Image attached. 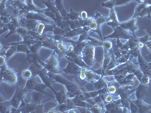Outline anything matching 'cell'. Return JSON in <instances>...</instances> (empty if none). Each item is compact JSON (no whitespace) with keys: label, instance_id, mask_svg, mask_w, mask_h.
Segmentation results:
<instances>
[{"label":"cell","instance_id":"cell-22","mask_svg":"<svg viewBox=\"0 0 151 113\" xmlns=\"http://www.w3.org/2000/svg\"><path fill=\"white\" fill-rule=\"evenodd\" d=\"M93 85H94V89L95 90H101L104 88H106L107 87L108 85V82L106 81V79H104V77H101L100 79H98V81H96L95 82L93 83Z\"/></svg>","mask_w":151,"mask_h":113},{"label":"cell","instance_id":"cell-46","mask_svg":"<svg viewBox=\"0 0 151 113\" xmlns=\"http://www.w3.org/2000/svg\"><path fill=\"white\" fill-rule=\"evenodd\" d=\"M11 113H22V112H21V110L19 109H15L13 108V110H12V112Z\"/></svg>","mask_w":151,"mask_h":113},{"label":"cell","instance_id":"cell-19","mask_svg":"<svg viewBox=\"0 0 151 113\" xmlns=\"http://www.w3.org/2000/svg\"><path fill=\"white\" fill-rule=\"evenodd\" d=\"M63 3H64V2H63V1H60V0H55V4L56 8L58 9V11L60 12V14H61V16L63 17L64 20L67 21V20H69L68 12L65 10Z\"/></svg>","mask_w":151,"mask_h":113},{"label":"cell","instance_id":"cell-14","mask_svg":"<svg viewBox=\"0 0 151 113\" xmlns=\"http://www.w3.org/2000/svg\"><path fill=\"white\" fill-rule=\"evenodd\" d=\"M52 92L55 94V98L56 99V101L58 102V105L63 104L67 102V99H68V96H67V93L66 89H63L60 91H57L55 89L52 90Z\"/></svg>","mask_w":151,"mask_h":113},{"label":"cell","instance_id":"cell-7","mask_svg":"<svg viewBox=\"0 0 151 113\" xmlns=\"http://www.w3.org/2000/svg\"><path fill=\"white\" fill-rule=\"evenodd\" d=\"M76 109L78 108L75 106L74 103L73 102L72 99L71 98H68L65 103L58 105L56 107L52 109H50L48 113H64L66 112L69 111V110Z\"/></svg>","mask_w":151,"mask_h":113},{"label":"cell","instance_id":"cell-48","mask_svg":"<svg viewBox=\"0 0 151 113\" xmlns=\"http://www.w3.org/2000/svg\"><path fill=\"white\" fill-rule=\"evenodd\" d=\"M147 113H151V109L150 110V111L149 112H148Z\"/></svg>","mask_w":151,"mask_h":113},{"label":"cell","instance_id":"cell-40","mask_svg":"<svg viewBox=\"0 0 151 113\" xmlns=\"http://www.w3.org/2000/svg\"><path fill=\"white\" fill-rule=\"evenodd\" d=\"M132 1L130 0H128V1H124V0H116V4L115 6H120V5H126V4L129 3Z\"/></svg>","mask_w":151,"mask_h":113},{"label":"cell","instance_id":"cell-17","mask_svg":"<svg viewBox=\"0 0 151 113\" xmlns=\"http://www.w3.org/2000/svg\"><path fill=\"white\" fill-rule=\"evenodd\" d=\"M147 92V85L140 83L139 85L135 88V99H143Z\"/></svg>","mask_w":151,"mask_h":113},{"label":"cell","instance_id":"cell-37","mask_svg":"<svg viewBox=\"0 0 151 113\" xmlns=\"http://www.w3.org/2000/svg\"><path fill=\"white\" fill-rule=\"evenodd\" d=\"M45 23H42V22L39 23L36 33H37V34L39 35V36H43V35H44V31H45Z\"/></svg>","mask_w":151,"mask_h":113},{"label":"cell","instance_id":"cell-43","mask_svg":"<svg viewBox=\"0 0 151 113\" xmlns=\"http://www.w3.org/2000/svg\"><path fill=\"white\" fill-rule=\"evenodd\" d=\"M6 64H7L6 57L5 56V55H1V56H0V66L5 65Z\"/></svg>","mask_w":151,"mask_h":113},{"label":"cell","instance_id":"cell-35","mask_svg":"<svg viewBox=\"0 0 151 113\" xmlns=\"http://www.w3.org/2000/svg\"><path fill=\"white\" fill-rule=\"evenodd\" d=\"M109 19H110V21H113V22H116L119 23L118 20V17H117V14H116V12L115 10V8L110 11V15H109Z\"/></svg>","mask_w":151,"mask_h":113},{"label":"cell","instance_id":"cell-26","mask_svg":"<svg viewBox=\"0 0 151 113\" xmlns=\"http://www.w3.org/2000/svg\"><path fill=\"white\" fill-rule=\"evenodd\" d=\"M88 111L91 113H104V107H102L99 103H94L91 105Z\"/></svg>","mask_w":151,"mask_h":113},{"label":"cell","instance_id":"cell-9","mask_svg":"<svg viewBox=\"0 0 151 113\" xmlns=\"http://www.w3.org/2000/svg\"><path fill=\"white\" fill-rule=\"evenodd\" d=\"M123 107L121 105L120 99L114 100L112 103L104 105V113H122Z\"/></svg>","mask_w":151,"mask_h":113},{"label":"cell","instance_id":"cell-38","mask_svg":"<svg viewBox=\"0 0 151 113\" xmlns=\"http://www.w3.org/2000/svg\"><path fill=\"white\" fill-rule=\"evenodd\" d=\"M150 78L148 75H144L142 76V78H141V82H140V83L145 84V85L151 86L150 84Z\"/></svg>","mask_w":151,"mask_h":113},{"label":"cell","instance_id":"cell-20","mask_svg":"<svg viewBox=\"0 0 151 113\" xmlns=\"http://www.w3.org/2000/svg\"><path fill=\"white\" fill-rule=\"evenodd\" d=\"M72 100L74 103V104H75V106H76L77 108L78 107H79H79H83V108H86L87 109H88L91 107V105H92L89 102L86 101V100H83V99H80L77 96H76L75 97L72 98Z\"/></svg>","mask_w":151,"mask_h":113},{"label":"cell","instance_id":"cell-28","mask_svg":"<svg viewBox=\"0 0 151 113\" xmlns=\"http://www.w3.org/2000/svg\"><path fill=\"white\" fill-rule=\"evenodd\" d=\"M52 33H53L54 36H66V34L67 33V31L64 29H61L59 26H56L55 24L53 25V29H52Z\"/></svg>","mask_w":151,"mask_h":113},{"label":"cell","instance_id":"cell-16","mask_svg":"<svg viewBox=\"0 0 151 113\" xmlns=\"http://www.w3.org/2000/svg\"><path fill=\"white\" fill-rule=\"evenodd\" d=\"M86 82L92 83V84L94 82H95L96 81H98V79H100V78L101 77V75H98V74H97L96 72H94V70L92 69H87L86 72Z\"/></svg>","mask_w":151,"mask_h":113},{"label":"cell","instance_id":"cell-36","mask_svg":"<svg viewBox=\"0 0 151 113\" xmlns=\"http://www.w3.org/2000/svg\"><path fill=\"white\" fill-rule=\"evenodd\" d=\"M104 50L105 51H107L110 52L112 49H113V42L111 41H109V40H104L103 41V46Z\"/></svg>","mask_w":151,"mask_h":113},{"label":"cell","instance_id":"cell-34","mask_svg":"<svg viewBox=\"0 0 151 113\" xmlns=\"http://www.w3.org/2000/svg\"><path fill=\"white\" fill-rule=\"evenodd\" d=\"M21 76H22L23 79H26V80L27 81L29 80V79H31V78L33 77V75L32 71H31L29 68H27L26 69H24V70L22 71V72H21Z\"/></svg>","mask_w":151,"mask_h":113},{"label":"cell","instance_id":"cell-30","mask_svg":"<svg viewBox=\"0 0 151 113\" xmlns=\"http://www.w3.org/2000/svg\"><path fill=\"white\" fill-rule=\"evenodd\" d=\"M17 52H21V53H25L27 55H29L31 54L30 50L29 47L24 44H17Z\"/></svg>","mask_w":151,"mask_h":113},{"label":"cell","instance_id":"cell-10","mask_svg":"<svg viewBox=\"0 0 151 113\" xmlns=\"http://www.w3.org/2000/svg\"><path fill=\"white\" fill-rule=\"evenodd\" d=\"M37 76L40 78V80L42 81V82L44 83L48 88H50L52 91L54 89L53 87H52V84H53L55 82L52 79V78L50 77V75H48V71H47L45 68H42V69H40V70L39 71Z\"/></svg>","mask_w":151,"mask_h":113},{"label":"cell","instance_id":"cell-44","mask_svg":"<svg viewBox=\"0 0 151 113\" xmlns=\"http://www.w3.org/2000/svg\"><path fill=\"white\" fill-rule=\"evenodd\" d=\"M146 11L148 18H151V5H147Z\"/></svg>","mask_w":151,"mask_h":113},{"label":"cell","instance_id":"cell-8","mask_svg":"<svg viewBox=\"0 0 151 113\" xmlns=\"http://www.w3.org/2000/svg\"><path fill=\"white\" fill-rule=\"evenodd\" d=\"M137 17H132V18L129 19V21L120 23L119 26L123 29H125V30L132 33L133 36H135L134 33H135L136 31H140L139 27L137 25Z\"/></svg>","mask_w":151,"mask_h":113},{"label":"cell","instance_id":"cell-18","mask_svg":"<svg viewBox=\"0 0 151 113\" xmlns=\"http://www.w3.org/2000/svg\"><path fill=\"white\" fill-rule=\"evenodd\" d=\"M9 46L7 49H5L3 51V49L1 50V55H5L6 57V60H9L12 56H14L16 53H17V45H8Z\"/></svg>","mask_w":151,"mask_h":113},{"label":"cell","instance_id":"cell-4","mask_svg":"<svg viewBox=\"0 0 151 113\" xmlns=\"http://www.w3.org/2000/svg\"><path fill=\"white\" fill-rule=\"evenodd\" d=\"M95 48H96V47L91 45V43L89 42L88 45L85 47L82 55H81V57H82L83 61L85 62V64L90 68H91L94 65V64L96 63V60H95Z\"/></svg>","mask_w":151,"mask_h":113},{"label":"cell","instance_id":"cell-23","mask_svg":"<svg viewBox=\"0 0 151 113\" xmlns=\"http://www.w3.org/2000/svg\"><path fill=\"white\" fill-rule=\"evenodd\" d=\"M45 97H46V96L43 95L41 93L37 92V91H32V103L36 105L42 104V100Z\"/></svg>","mask_w":151,"mask_h":113},{"label":"cell","instance_id":"cell-1","mask_svg":"<svg viewBox=\"0 0 151 113\" xmlns=\"http://www.w3.org/2000/svg\"><path fill=\"white\" fill-rule=\"evenodd\" d=\"M48 75H50V77L55 81V82H58L64 86L66 91H67V96H68L69 98L72 99V98L75 97L76 96L79 95V94L84 92L83 91V88L79 87L76 83L69 81L62 74L55 75V74H52L48 72Z\"/></svg>","mask_w":151,"mask_h":113},{"label":"cell","instance_id":"cell-45","mask_svg":"<svg viewBox=\"0 0 151 113\" xmlns=\"http://www.w3.org/2000/svg\"><path fill=\"white\" fill-rule=\"evenodd\" d=\"M144 45H145L147 47L148 50H149V51L151 52V41H150V40H149V41H147V42L145 43Z\"/></svg>","mask_w":151,"mask_h":113},{"label":"cell","instance_id":"cell-31","mask_svg":"<svg viewBox=\"0 0 151 113\" xmlns=\"http://www.w3.org/2000/svg\"><path fill=\"white\" fill-rule=\"evenodd\" d=\"M68 18L70 21H76L80 19V12H76L70 9V12H68Z\"/></svg>","mask_w":151,"mask_h":113},{"label":"cell","instance_id":"cell-49","mask_svg":"<svg viewBox=\"0 0 151 113\" xmlns=\"http://www.w3.org/2000/svg\"><path fill=\"white\" fill-rule=\"evenodd\" d=\"M149 40H150V41H151V36H150V39Z\"/></svg>","mask_w":151,"mask_h":113},{"label":"cell","instance_id":"cell-47","mask_svg":"<svg viewBox=\"0 0 151 113\" xmlns=\"http://www.w3.org/2000/svg\"><path fill=\"white\" fill-rule=\"evenodd\" d=\"M64 113H76V109H71V110H69V111L66 112Z\"/></svg>","mask_w":151,"mask_h":113},{"label":"cell","instance_id":"cell-39","mask_svg":"<svg viewBox=\"0 0 151 113\" xmlns=\"http://www.w3.org/2000/svg\"><path fill=\"white\" fill-rule=\"evenodd\" d=\"M44 106L45 104H40L37 105L36 108L33 110L31 113H43L44 111H43V108H44Z\"/></svg>","mask_w":151,"mask_h":113},{"label":"cell","instance_id":"cell-2","mask_svg":"<svg viewBox=\"0 0 151 113\" xmlns=\"http://www.w3.org/2000/svg\"><path fill=\"white\" fill-rule=\"evenodd\" d=\"M59 55L55 51H53L46 60L42 63L41 65L50 73L55 75L63 74L64 72L62 71V69L59 66Z\"/></svg>","mask_w":151,"mask_h":113},{"label":"cell","instance_id":"cell-24","mask_svg":"<svg viewBox=\"0 0 151 113\" xmlns=\"http://www.w3.org/2000/svg\"><path fill=\"white\" fill-rule=\"evenodd\" d=\"M120 84L117 83L115 80L108 82V85H107V94L114 95L116 93L117 90L119 87Z\"/></svg>","mask_w":151,"mask_h":113},{"label":"cell","instance_id":"cell-5","mask_svg":"<svg viewBox=\"0 0 151 113\" xmlns=\"http://www.w3.org/2000/svg\"><path fill=\"white\" fill-rule=\"evenodd\" d=\"M132 36H133L129 32L125 30L122 28H121L120 26H118V27L114 29V31H113L111 34L104 37V40L112 39H119L122 40V41H128L129 39H130Z\"/></svg>","mask_w":151,"mask_h":113},{"label":"cell","instance_id":"cell-13","mask_svg":"<svg viewBox=\"0 0 151 113\" xmlns=\"http://www.w3.org/2000/svg\"><path fill=\"white\" fill-rule=\"evenodd\" d=\"M132 101L137 106V113H147L151 109V105L143 101V99H134Z\"/></svg>","mask_w":151,"mask_h":113},{"label":"cell","instance_id":"cell-27","mask_svg":"<svg viewBox=\"0 0 151 113\" xmlns=\"http://www.w3.org/2000/svg\"><path fill=\"white\" fill-rule=\"evenodd\" d=\"M42 48H43L42 42L41 41H38L36 44L29 47V50H30L31 53L33 54H40L39 52H40V50Z\"/></svg>","mask_w":151,"mask_h":113},{"label":"cell","instance_id":"cell-42","mask_svg":"<svg viewBox=\"0 0 151 113\" xmlns=\"http://www.w3.org/2000/svg\"><path fill=\"white\" fill-rule=\"evenodd\" d=\"M88 13L86 11H80V18L83 20V21H87L88 19Z\"/></svg>","mask_w":151,"mask_h":113},{"label":"cell","instance_id":"cell-25","mask_svg":"<svg viewBox=\"0 0 151 113\" xmlns=\"http://www.w3.org/2000/svg\"><path fill=\"white\" fill-rule=\"evenodd\" d=\"M38 83H39V82H38L36 76H33L31 79H29V80L27 81L26 84H25L24 87H25L26 89H27L28 91H33L35 87H36V85Z\"/></svg>","mask_w":151,"mask_h":113},{"label":"cell","instance_id":"cell-29","mask_svg":"<svg viewBox=\"0 0 151 113\" xmlns=\"http://www.w3.org/2000/svg\"><path fill=\"white\" fill-rule=\"evenodd\" d=\"M101 97L102 99V101H103L104 104H108V103H112L115 100L114 99V96L113 95H111V94H102L101 95Z\"/></svg>","mask_w":151,"mask_h":113},{"label":"cell","instance_id":"cell-6","mask_svg":"<svg viewBox=\"0 0 151 113\" xmlns=\"http://www.w3.org/2000/svg\"><path fill=\"white\" fill-rule=\"evenodd\" d=\"M1 82H5L10 85H15L17 83V72L13 69L9 68L3 72H1Z\"/></svg>","mask_w":151,"mask_h":113},{"label":"cell","instance_id":"cell-3","mask_svg":"<svg viewBox=\"0 0 151 113\" xmlns=\"http://www.w3.org/2000/svg\"><path fill=\"white\" fill-rule=\"evenodd\" d=\"M29 91L26 89L24 87H19V86H16L14 95L9 99V102H10L12 107L15 109H18L21 105L24 102V99H25Z\"/></svg>","mask_w":151,"mask_h":113},{"label":"cell","instance_id":"cell-41","mask_svg":"<svg viewBox=\"0 0 151 113\" xmlns=\"http://www.w3.org/2000/svg\"><path fill=\"white\" fill-rule=\"evenodd\" d=\"M106 24L108 25V26H110L112 28H113V29H115V28L118 27V26H119V25H120V23H116V22H113V21H108V22L106 23Z\"/></svg>","mask_w":151,"mask_h":113},{"label":"cell","instance_id":"cell-21","mask_svg":"<svg viewBox=\"0 0 151 113\" xmlns=\"http://www.w3.org/2000/svg\"><path fill=\"white\" fill-rule=\"evenodd\" d=\"M110 53L114 55L116 58V60H118L119 58H120L121 56H123V55L127 54L129 53V51H122V50L116 44V45L113 47V49L110 51Z\"/></svg>","mask_w":151,"mask_h":113},{"label":"cell","instance_id":"cell-32","mask_svg":"<svg viewBox=\"0 0 151 113\" xmlns=\"http://www.w3.org/2000/svg\"><path fill=\"white\" fill-rule=\"evenodd\" d=\"M17 34H18L21 38H24L27 36H29V31L27 28L20 26L17 29Z\"/></svg>","mask_w":151,"mask_h":113},{"label":"cell","instance_id":"cell-12","mask_svg":"<svg viewBox=\"0 0 151 113\" xmlns=\"http://www.w3.org/2000/svg\"><path fill=\"white\" fill-rule=\"evenodd\" d=\"M62 71L64 74H70V75H74L76 76L79 77V75L80 73L81 68L77 66L75 63L70 60H67V65L65 68L62 69Z\"/></svg>","mask_w":151,"mask_h":113},{"label":"cell","instance_id":"cell-11","mask_svg":"<svg viewBox=\"0 0 151 113\" xmlns=\"http://www.w3.org/2000/svg\"><path fill=\"white\" fill-rule=\"evenodd\" d=\"M64 57L67 59V60H70V61H72L73 63H75L80 68H90V67H88L85 64V62L83 60L81 56H79V55L74 53L73 51L67 52V54H66V56Z\"/></svg>","mask_w":151,"mask_h":113},{"label":"cell","instance_id":"cell-15","mask_svg":"<svg viewBox=\"0 0 151 113\" xmlns=\"http://www.w3.org/2000/svg\"><path fill=\"white\" fill-rule=\"evenodd\" d=\"M0 110L1 113H11L13 110V107L11 105L9 100L4 99L2 95H1V99H0Z\"/></svg>","mask_w":151,"mask_h":113},{"label":"cell","instance_id":"cell-33","mask_svg":"<svg viewBox=\"0 0 151 113\" xmlns=\"http://www.w3.org/2000/svg\"><path fill=\"white\" fill-rule=\"evenodd\" d=\"M115 4L116 0H110V1H105V2H101V6L111 10V9H114L116 7Z\"/></svg>","mask_w":151,"mask_h":113}]
</instances>
